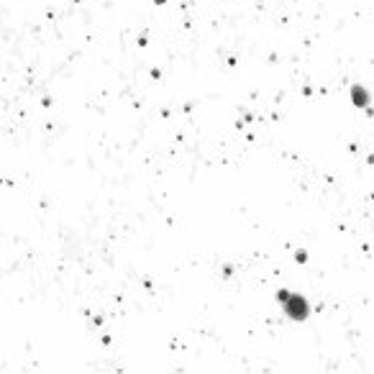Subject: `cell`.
I'll return each mask as SVG.
<instances>
[{
  "label": "cell",
  "instance_id": "6da1fadb",
  "mask_svg": "<svg viewBox=\"0 0 374 374\" xmlns=\"http://www.w3.org/2000/svg\"><path fill=\"white\" fill-rule=\"evenodd\" d=\"M279 300H282V305H285V310H287V316H290V318H295V321L308 318L310 308H308V303H305V297L292 295V292H282V295H279Z\"/></svg>",
  "mask_w": 374,
  "mask_h": 374
}]
</instances>
